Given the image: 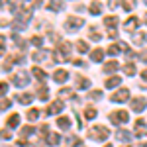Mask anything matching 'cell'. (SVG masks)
<instances>
[{
  "mask_svg": "<svg viewBox=\"0 0 147 147\" xmlns=\"http://www.w3.org/2000/svg\"><path fill=\"white\" fill-rule=\"evenodd\" d=\"M88 136L92 139H96V141H102V139H106V137L110 136V129L106 125H96V127H92L90 131H88Z\"/></svg>",
  "mask_w": 147,
  "mask_h": 147,
  "instance_id": "obj_1",
  "label": "cell"
},
{
  "mask_svg": "<svg viewBox=\"0 0 147 147\" xmlns=\"http://www.w3.org/2000/svg\"><path fill=\"white\" fill-rule=\"evenodd\" d=\"M110 122H112V124H116V125L125 124V122H127V112H124V110L112 112V114H110Z\"/></svg>",
  "mask_w": 147,
  "mask_h": 147,
  "instance_id": "obj_2",
  "label": "cell"
},
{
  "mask_svg": "<svg viewBox=\"0 0 147 147\" xmlns=\"http://www.w3.org/2000/svg\"><path fill=\"white\" fill-rule=\"evenodd\" d=\"M12 82H14L16 86H26V84L30 82V77H28V73H18V75H14Z\"/></svg>",
  "mask_w": 147,
  "mask_h": 147,
  "instance_id": "obj_3",
  "label": "cell"
},
{
  "mask_svg": "<svg viewBox=\"0 0 147 147\" xmlns=\"http://www.w3.org/2000/svg\"><path fill=\"white\" fill-rule=\"evenodd\" d=\"M82 24H84V22H82V18H69L65 26H67L69 32H77V30H79Z\"/></svg>",
  "mask_w": 147,
  "mask_h": 147,
  "instance_id": "obj_4",
  "label": "cell"
},
{
  "mask_svg": "<svg viewBox=\"0 0 147 147\" xmlns=\"http://www.w3.org/2000/svg\"><path fill=\"white\" fill-rule=\"evenodd\" d=\"M145 98H134V100H131V110H134V112H143V110H145Z\"/></svg>",
  "mask_w": 147,
  "mask_h": 147,
  "instance_id": "obj_5",
  "label": "cell"
},
{
  "mask_svg": "<svg viewBox=\"0 0 147 147\" xmlns=\"http://www.w3.org/2000/svg\"><path fill=\"white\" fill-rule=\"evenodd\" d=\"M127 98H129V90L127 88H122V90H118L112 96V102H125Z\"/></svg>",
  "mask_w": 147,
  "mask_h": 147,
  "instance_id": "obj_6",
  "label": "cell"
},
{
  "mask_svg": "<svg viewBox=\"0 0 147 147\" xmlns=\"http://www.w3.org/2000/svg\"><path fill=\"white\" fill-rule=\"evenodd\" d=\"M63 108H65V106H63V102H61V100H55V102H53V104H51V106L45 110V114H59Z\"/></svg>",
  "mask_w": 147,
  "mask_h": 147,
  "instance_id": "obj_7",
  "label": "cell"
},
{
  "mask_svg": "<svg viewBox=\"0 0 147 147\" xmlns=\"http://www.w3.org/2000/svg\"><path fill=\"white\" fill-rule=\"evenodd\" d=\"M53 79H55V82H65V80L69 79V73L67 71H55V75H53Z\"/></svg>",
  "mask_w": 147,
  "mask_h": 147,
  "instance_id": "obj_8",
  "label": "cell"
},
{
  "mask_svg": "<svg viewBox=\"0 0 147 147\" xmlns=\"http://www.w3.org/2000/svg\"><path fill=\"white\" fill-rule=\"evenodd\" d=\"M116 137H118V141H124V143H127V141L131 139V134H129L127 129H120V131L116 134Z\"/></svg>",
  "mask_w": 147,
  "mask_h": 147,
  "instance_id": "obj_9",
  "label": "cell"
},
{
  "mask_svg": "<svg viewBox=\"0 0 147 147\" xmlns=\"http://www.w3.org/2000/svg\"><path fill=\"white\" fill-rule=\"evenodd\" d=\"M145 122L143 120H137L136 122V134H137V137H141V136H145Z\"/></svg>",
  "mask_w": 147,
  "mask_h": 147,
  "instance_id": "obj_10",
  "label": "cell"
},
{
  "mask_svg": "<svg viewBox=\"0 0 147 147\" xmlns=\"http://www.w3.org/2000/svg\"><path fill=\"white\" fill-rule=\"evenodd\" d=\"M18 124H20V116L18 114H12L10 118H8V127L14 129V127H18Z\"/></svg>",
  "mask_w": 147,
  "mask_h": 147,
  "instance_id": "obj_11",
  "label": "cell"
},
{
  "mask_svg": "<svg viewBox=\"0 0 147 147\" xmlns=\"http://www.w3.org/2000/svg\"><path fill=\"white\" fill-rule=\"evenodd\" d=\"M47 143H49V145H59V143H61V136H59V134H49V136H47Z\"/></svg>",
  "mask_w": 147,
  "mask_h": 147,
  "instance_id": "obj_12",
  "label": "cell"
},
{
  "mask_svg": "<svg viewBox=\"0 0 147 147\" xmlns=\"http://www.w3.org/2000/svg\"><path fill=\"white\" fill-rule=\"evenodd\" d=\"M118 69H120V63H118V61H110V63H106L104 73H114V71H118Z\"/></svg>",
  "mask_w": 147,
  "mask_h": 147,
  "instance_id": "obj_13",
  "label": "cell"
},
{
  "mask_svg": "<svg viewBox=\"0 0 147 147\" xmlns=\"http://www.w3.org/2000/svg\"><path fill=\"white\" fill-rule=\"evenodd\" d=\"M137 24H139V20H137L136 16H131V18H129V20H127V22L124 24V26H125V30H127V32H131V30L136 28Z\"/></svg>",
  "mask_w": 147,
  "mask_h": 147,
  "instance_id": "obj_14",
  "label": "cell"
},
{
  "mask_svg": "<svg viewBox=\"0 0 147 147\" xmlns=\"http://www.w3.org/2000/svg\"><path fill=\"white\" fill-rule=\"evenodd\" d=\"M32 75H34L35 79H39V80H45V77H47L45 71H41L39 67H34V69H32Z\"/></svg>",
  "mask_w": 147,
  "mask_h": 147,
  "instance_id": "obj_15",
  "label": "cell"
},
{
  "mask_svg": "<svg viewBox=\"0 0 147 147\" xmlns=\"http://www.w3.org/2000/svg\"><path fill=\"white\" fill-rule=\"evenodd\" d=\"M118 22H120V20H118L116 16H108V18H104V26H108V28H112V30H114V26H118Z\"/></svg>",
  "mask_w": 147,
  "mask_h": 147,
  "instance_id": "obj_16",
  "label": "cell"
},
{
  "mask_svg": "<svg viewBox=\"0 0 147 147\" xmlns=\"http://www.w3.org/2000/svg\"><path fill=\"white\" fill-rule=\"evenodd\" d=\"M47 8H49V10H55V12H59V10H63V2H61V0H51Z\"/></svg>",
  "mask_w": 147,
  "mask_h": 147,
  "instance_id": "obj_17",
  "label": "cell"
},
{
  "mask_svg": "<svg viewBox=\"0 0 147 147\" xmlns=\"http://www.w3.org/2000/svg\"><path fill=\"white\" fill-rule=\"evenodd\" d=\"M120 82H122V79H120V77H112V79L106 80V88H114V86H118Z\"/></svg>",
  "mask_w": 147,
  "mask_h": 147,
  "instance_id": "obj_18",
  "label": "cell"
},
{
  "mask_svg": "<svg viewBox=\"0 0 147 147\" xmlns=\"http://www.w3.org/2000/svg\"><path fill=\"white\" fill-rule=\"evenodd\" d=\"M57 125H59L61 129H69V127H71V120H69V118H59V120H57Z\"/></svg>",
  "mask_w": 147,
  "mask_h": 147,
  "instance_id": "obj_19",
  "label": "cell"
},
{
  "mask_svg": "<svg viewBox=\"0 0 147 147\" xmlns=\"http://www.w3.org/2000/svg\"><path fill=\"white\" fill-rule=\"evenodd\" d=\"M102 57H104V51H102V49H94V51L90 53L92 61H102Z\"/></svg>",
  "mask_w": 147,
  "mask_h": 147,
  "instance_id": "obj_20",
  "label": "cell"
},
{
  "mask_svg": "<svg viewBox=\"0 0 147 147\" xmlns=\"http://www.w3.org/2000/svg\"><path fill=\"white\" fill-rule=\"evenodd\" d=\"M100 10H102V4H100V2H92V4H90V14L98 16V14H100Z\"/></svg>",
  "mask_w": 147,
  "mask_h": 147,
  "instance_id": "obj_21",
  "label": "cell"
},
{
  "mask_svg": "<svg viewBox=\"0 0 147 147\" xmlns=\"http://www.w3.org/2000/svg\"><path fill=\"white\" fill-rule=\"evenodd\" d=\"M18 100L22 102V104H30V102L34 100V96L32 94H18Z\"/></svg>",
  "mask_w": 147,
  "mask_h": 147,
  "instance_id": "obj_22",
  "label": "cell"
},
{
  "mask_svg": "<svg viewBox=\"0 0 147 147\" xmlns=\"http://www.w3.org/2000/svg\"><path fill=\"white\" fill-rule=\"evenodd\" d=\"M47 57H49V51H37V53H34L35 61H43V59H47Z\"/></svg>",
  "mask_w": 147,
  "mask_h": 147,
  "instance_id": "obj_23",
  "label": "cell"
},
{
  "mask_svg": "<svg viewBox=\"0 0 147 147\" xmlns=\"http://www.w3.org/2000/svg\"><path fill=\"white\" fill-rule=\"evenodd\" d=\"M49 88H47V86H41V88H39V90H37V96H39V98H41V100H47V96H49Z\"/></svg>",
  "mask_w": 147,
  "mask_h": 147,
  "instance_id": "obj_24",
  "label": "cell"
},
{
  "mask_svg": "<svg viewBox=\"0 0 147 147\" xmlns=\"http://www.w3.org/2000/svg\"><path fill=\"white\" fill-rule=\"evenodd\" d=\"M37 116H39V110L34 108V110H30V112H28V120H30V122H35V120H37Z\"/></svg>",
  "mask_w": 147,
  "mask_h": 147,
  "instance_id": "obj_25",
  "label": "cell"
},
{
  "mask_svg": "<svg viewBox=\"0 0 147 147\" xmlns=\"http://www.w3.org/2000/svg\"><path fill=\"white\" fill-rule=\"evenodd\" d=\"M35 131V127H32V125H26V127H22V137H28V136H32Z\"/></svg>",
  "mask_w": 147,
  "mask_h": 147,
  "instance_id": "obj_26",
  "label": "cell"
},
{
  "mask_svg": "<svg viewBox=\"0 0 147 147\" xmlns=\"http://www.w3.org/2000/svg\"><path fill=\"white\" fill-rule=\"evenodd\" d=\"M77 84H79V88L82 90V88H86V86H88L90 82H88L86 79H82V77H77Z\"/></svg>",
  "mask_w": 147,
  "mask_h": 147,
  "instance_id": "obj_27",
  "label": "cell"
},
{
  "mask_svg": "<svg viewBox=\"0 0 147 147\" xmlns=\"http://www.w3.org/2000/svg\"><path fill=\"white\" fill-rule=\"evenodd\" d=\"M84 116H86V118H88V120H92V118H96V110H94V108H90V106H88V108H86V110H84Z\"/></svg>",
  "mask_w": 147,
  "mask_h": 147,
  "instance_id": "obj_28",
  "label": "cell"
},
{
  "mask_svg": "<svg viewBox=\"0 0 147 147\" xmlns=\"http://www.w3.org/2000/svg\"><path fill=\"white\" fill-rule=\"evenodd\" d=\"M134 41L139 43V45H141V43H145V34H136V35H134Z\"/></svg>",
  "mask_w": 147,
  "mask_h": 147,
  "instance_id": "obj_29",
  "label": "cell"
},
{
  "mask_svg": "<svg viewBox=\"0 0 147 147\" xmlns=\"http://www.w3.org/2000/svg\"><path fill=\"white\" fill-rule=\"evenodd\" d=\"M77 49H79L80 53H86V51H88V45H86L84 41H77Z\"/></svg>",
  "mask_w": 147,
  "mask_h": 147,
  "instance_id": "obj_30",
  "label": "cell"
},
{
  "mask_svg": "<svg viewBox=\"0 0 147 147\" xmlns=\"http://www.w3.org/2000/svg\"><path fill=\"white\" fill-rule=\"evenodd\" d=\"M124 73H125V75H136V67H134V65H125Z\"/></svg>",
  "mask_w": 147,
  "mask_h": 147,
  "instance_id": "obj_31",
  "label": "cell"
},
{
  "mask_svg": "<svg viewBox=\"0 0 147 147\" xmlns=\"http://www.w3.org/2000/svg\"><path fill=\"white\" fill-rule=\"evenodd\" d=\"M131 8H134V0H124V10H131Z\"/></svg>",
  "mask_w": 147,
  "mask_h": 147,
  "instance_id": "obj_32",
  "label": "cell"
},
{
  "mask_svg": "<svg viewBox=\"0 0 147 147\" xmlns=\"http://www.w3.org/2000/svg\"><path fill=\"white\" fill-rule=\"evenodd\" d=\"M120 49H122L120 45H112V47H108V53H110V55H116V53H118Z\"/></svg>",
  "mask_w": 147,
  "mask_h": 147,
  "instance_id": "obj_33",
  "label": "cell"
},
{
  "mask_svg": "<svg viewBox=\"0 0 147 147\" xmlns=\"http://www.w3.org/2000/svg\"><path fill=\"white\" fill-rule=\"evenodd\" d=\"M6 92H8V84L6 82H0V96H4Z\"/></svg>",
  "mask_w": 147,
  "mask_h": 147,
  "instance_id": "obj_34",
  "label": "cell"
},
{
  "mask_svg": "<svg viewBox=\"0 0 147 147\" xmlns=\"http://www.w3.org/2000/svg\"><path fill=\"white\" fill-rule=\"evenodd\" d=\"M10 129H4V131H0V139H10Z\"/></svg>",
  "mask_w": 147,
  "mask_h": 147,
  "instance_id": "obj_35",
  "label": "cell"
},
{
  "mask_svg": "<svg viewBox=\"0 0 147 147\" xmlns=\"http://www.w3.org/2000/svg\"><path fill=\"white\" fill-rule=\"evenodd\" d=\"M32 43H34L35 47H39L41 43H43V39H41V37H32Z\"/></svg>",
  "mask_w": 147,
  "mask_h": 147,
  "instance_id": "obj_36",
  "label": "cell"
},
{
  "mask_svg": "<svg viewBox=\"0 0 147 147\" xmlns=\"http://www.w3.org/2000/svg\"><path fill=\"white\" fill-rule=\"evenodd\" d=\"M90 96L94 98V100H98V98H102V92H100V90H92V92H90Z\"/></svg>",
  "mask_w": 147,
  "mask_h": 147,
  "instance_id": "obj_37",
  "label": "cell"
},
{
  "mask_svg": "<svg viewBox=\"0 0 147 147\" xmlns=\"http://www.w3.org/2000/svg\"><path fill=\"white\" fill-rule=\"evenodd\" d=\"M8 106H10V100H2V102H0V112H2V110H6Z\"/></svg>",
  "mask_w": 147,
  "mask_h": 147,
  "instance_id": "obj_38",
  "label": "cell"
},
{
  "mask_svg": "<svg viewBox=\"0 0 147 147\" xmlns=\"http://www.w3.org/2000/svg\"><path fill=\"white\" fill-rule=\"evenodd\" d=\"M61 96H73L71 88H61Z\"/></svg>",
  "mask_w": 147,
  "mask_h": 147,
  "instance_id": "obj_39",
  "label": "cell"
},
{
  "mask_svg": "<svg viewBox=\"0 0 147 147\" xmlns=\"http://www.w3.org/2000/svg\"><path fill=\"white\" fill-rule=\"evenodd\" d=\"M90 37H92V39H94V41H98V39H100V34L92 30V32H90Z\"/></svg>",
  "mask_w": 147,
  "mask_h": 147,
  "instance_id": "obj_40",
  "label": "cell"
},
{
  "mask_svg": "<svg viewBox=\"0 0 147 147\" xmlns=\"http://www.w3.org/2000/svg\"><path fill=\"white\" fill-rule=\"evenodd\" d=\"M139 59H141V61H143V63H147V51H143V53H141V55H139Z\"/></svg>",
  "mask_w": 147,
  "mask_h": 147,
  "instance_id": "obj_41",
  "label": "cell"
},
{
  "mask_svg": "<svg viewBox=\"0 0 147 147\" xmlns=\"http://www.w3.org/2000/svg\"><path fill=\"white\" fill-rule=\"evenodd\" d=\"M120 4V0H110V8H116Z\"/></svg>",
  "mask_w": 147,
  "mask_h": 147,
  "instance_id": "obj_42",
  "label": "cell"
},
{
  "mask_svg": "<svg viewBox=\"0 0 147 147\" xmlns=\"http://www.w3.org/2000/svg\"><path fill=\"white\" fill-rule=\"evenodd\" d=\"M108 35H110V37H116V35H118V32H116V30H110V32H108Z\"/></svg>",
  "mask_w": 147,
  "mask_h": 147,
  "instance_id": "obj_43",
  "label": "cell"
},
{
  "mask_svg": "<svg viewBox=\"0 0 147 147\" xmlns=\"http://www.w3.org/2000/svg\"><path fill=\"white\" fill-rule=\"evenodd\" d=\"M0 49H4V35H0Z\"/></svg>",
  "mask_w": 147,
  "mask_h": 147,
  "instance_id": "obj_44",
  "label": "cell"
},
{
  "mask_svg": "<svg viewBox=\"0 0 147 147\" xmlns=\"http://www.w3.org/2000/svg\"><path fill=\"white\" fill-rule=\"evenodd\" d=\"M141 77H143V80H147V69L143 71V73H141Z\"/></svg>",
  "mask_w": 147,
  "mask_h": 147,
  "instance_id": "obj_45",
  "label": "cell"
},
{
  "mask_svg": "<svg viewBox=\"0 0 147 147\" xmlns=\"http://www.w3.org/2000/svg\"><path fill=\"white\" fill-rule=\"evenodd\" d=\"M104 147H112V145H110V143H106V145H104Z\"/></svg>",
  "mask_w": 147,
  "mask_h": 147,
  "instance_id": "obj_46",
  "label": "cell"
},
{
  "mask_svg": "<svg viewBox=\"0 0 147 147\" xmlns=\"http://www.w3.org/2000/svg\"><path fill=\"white\" fill-rule=\"evenodd\" d=\"M141 147H147V143H143V145H141Z\"/></svg>",
  "mask_w": 147,
  "mask_h": 147,
  "instance_id": "obj_47",
  "label": "cell"
},
{
  "mask_svg": "<svg viewBox=\"0 0 147 147\" xmlns=\"http://www.w3.org/2000/svg\"><path fill=\"white\" fill-rule=\"evenodd\" d=\"M145 22H147V14H145Z\"/></svg>",
  "mask_w": 147,
  "mask_h": 147,
  "instance_id": "obj_48",
  "label": "cell"
},
{
  "mask_svg": "<svg viewBox=\"0 0 147 147\" xmlns=\"http://www.w3.org/2000/svg\"><path fill=\"white\" fill-rule=\"evenodd\" d=\"M145 4H147V0H145Z\"/></svg>",
  "mask_w": 147,
  "mask_h": 147,
  "instance_id": "obj_49",
  "label": "cell"
}]
</instances>
